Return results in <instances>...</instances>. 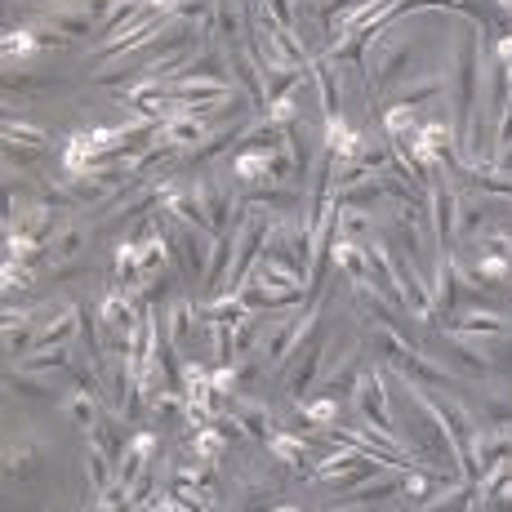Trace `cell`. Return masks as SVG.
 <instances>
[{
    "label": "cell",
    "mask_w": 512,
    "mask_h": 512,
    "mask_svg": "<svg viewBox=\"0 0 512 512\" xmlns=\"http://www.w3.org/2000/svg\"><path fill=\"white\" fill-rule=\"evenodd\" d=\"M468 281L477 285V290H490V285H504L512 277V259H504V254H490V250H477L468 259Z\"/></svg>",
    "instance_id": "8fae6325"
},
{
    "label": "cell",
    "mask_w": 512,
    "mask_h": 512,
    "mask_svg": "<svg viewBox=\"0 0 512 512\" xmlns=\"http://www.w3.org/2000/svg\"><path fill=\"white\" fill-rule=\"evenodd\" d=\"M5 383H9V392H14V397H54V388H49V383L41 379V374H32L27 366H9L5 370Z\"/></svg>",
    "instance_id": "ffe728a7"
},
{
    "label": "cell",
    "mask_w": 512,
    "mask_h": 512,
    "mask_svg": "<svg viewBox=\"0 0 512 512\" xmlns=\"http://www.w3.org/2000/svg\"><path fill=\"white\" fill-rule=\"evenodd\" d=\"M352 410L361 415V423L374 432H383V437H397L401 441V428H397V415H392L388 406V379H383L379 370H366L357 383V392H352Z\"/></svg>",
    "instance_id": "6da1fadb"
},
{
    "label": "cell",
    "mask_w": 512,
    "mask_h": 512,
    "mask_svg": "<svg viewBox=\"0 0 512 512\" xmlns=\"http://www.w3.org/2000/svg\"><path fill=\"white\" fill-rule=\"evenodd\" d=\"M45 27H49V32H58L67 45H72V41H81V36H90L98 23L85 14L81 5H54V9H45Z\"/></svg>",
    "instance_id": "ba28073f"
},
{
    "label": "cell",
    "mask_w": 512,
    "mask_h": 512,
    "mask_svg": "<svg viewBox=\"0 0 512 512\" xmlns=\"http://www.w3.org/2000/svg\"><path fill=\"white\" fill-rule=\"evenodd\" d=\"M45 49L41 32L36 27H14V32H5V45H0V54H5V67H18L23 58H36Z\"/></svg>",
    "instance_id": "2e32d148"
},
{
    "label": "cell",
    "mask_w": 512,
    "mask_h": 512,
    "mask_svg": "<svg viewBox=\"0 0 512 512\" xmlns=\"http://www.w3.org/2000/svg\"><path fill=\"white\" fill-rule=\"evenodd\" d=\"M321 147H326L334 161H361V152L370 147V139L357 130V125H348V116H339V121L321 125Z\"/></svg>",
    "instance_id": "3957f363"
},
{
    "label": "cell",
    "mask_w": 512,
    "mask_h": 512,
    "mask_svg": "<svg viewBox=\"0 0 512 512\" xmlns=\"http://www.w3.org/2000/svg\"><path fill=\"white\" fill-rule=\"evenodd\" d=\"M63 410H67V419L76 423V428L85 432V437H90V432L98 428V419H103V397H98V392H85V388H72L63 397Z\"/></svg>",
    "instance_id": "4fadbf2b"
},
{
    "label": "cell",
    "mask_w": 512,
    "mask_h": 512,
    "mask_svg": "<svg viewBox=\"0 0 512 512\" xmlns=\"http://www.w3.org/2000/svg\"><path fill=\"white\" fill-rule=\"evenodd\" d=\"M446 326L459 330L464 339H508L512 317H504V312H495V308H459Z\"/></svg>",
    "instance_id": "7a4b0ae2"
},
{
    "label": "cell",
    "mask_w": 512,
    "mask_h": 512,
    "mask_svg": "<svg viewBox=\"0 0 512 512\" xmlns=\"http://www.w3.org/2000/svg\"><path fill=\"white\" fill-rule=\"evenodd\" d=\"M263 116H268V121H277L281 130H294V125H299V103H294V94L272 98V103L263 107Z\"/></svg>",
    "instance_id": "603a6c76"
},
{
    "label": "cell",
    "mask_w": 512,
    "mask_h": 512,
    "mask_svg": "<svg viewBox=\"0 0 512 512\" xmlns=\"http://www.w3.org/2000/svg\"><path fill=\"white\" fill-rule=\"evenodd\" d=\"M423 121H428V116H423L419 107H406V103H388V112H379L383 139L388 143H410L423 130Z\"/></svg>",
    "instance_id": "52a82bcc"
},
{
    "label": "cell",
    "mask_w": 512,
    "mask_h": 512,
    "mask_svg": "<svg viewBox=\"0 0 512 512\" xmlns=\"http://www.w3.org/2000/svg\"><path fill=\"white\" fill-rule=\"evenodd\" d=\"M272 156H277V152H241V147H236V156H232V174H236V179H241L245 187L277 183V174H272Z\"/></svg>",
    "instance_id": "5bb4252c"
},
{
    "label": "cell",
    "mask_w": 512,
    "mask_h": 512,
    "mask_svg": "<svg viewBox=\"0 0 512 512\" xmlns=\"http://www.w3.org/2000/svg\"><path fill=\"white\" fill-rule=\"evenodd\" d=\"M223 450H228V432H223V423H210V428H196L192 432V455L205 459V464L219 468Z\"/></svg>",
    "instance_id": "ac0fdd59"
},
{
    "label": "cell",
    "mask_w": 512,
    "mask_h": 512,
    "mask_svg": "<svg viewBox=\"0 0 512 512\" xmlns=\"http://www.w3.org/2000/svg\"><path fill=\"white\" fill-rule=\"evenodd\" d=\"M397 499H401V472H379V477H370L352 495H343V504L370 508V504H397Z\"/></svg>",
    "instance_id": "30bf717a"
},
{
    "label": "cell",
    "mask_w": 512,
    "mask_h": 512,
    "mask_svg": "<svg viewBox=\"0 0 512 512\" xmlns=\"http://www.w3.org/2000/svg\"><path fill=\"white\" fill-rule=\"evenodd\" d=\"M32 281H36L32 268H5V277H0V290H5V299L14 303L18 290H32Z\"/></svg>",
    "instance_id": "d4e9b609"
},
{
    "label": "cell",
    "mask_w": 512,
    "mask_h": 512,
    "mask_svg": "<svg viewBox=\"0 0 512 512\" xmlns=\"http://www.w3.org/2000/svg\"><path fill=\"white\" fill-rule=\"evenodd\" d=\"M339 406H343V401L330 397V392H312V397L299 406V419L312 423L317 432H330L334 423H339Z\"/></svg>",
    "instance_id": "e0dca14e"
},
{
    "label": "cell",
    "mask_w": 512,
    "mask_h": 512,
    "mask_svg": "<svg viewBox=\"0 0 512 512\" xmlns=\"http://www.w3.org/2000/svg\"><path fill=\"white\" fill-rule=\"evenodd\" d=\"M486 201H481L477 192H459V205H455V236L459 241H481L486 236Z\"/></svg>",
    "instance_id": "9c48e42d"
},
{
    "label": "cell",
    "mask_w": 512,
    "mask_h": 512,
    "mask_svg": "<svg viewBox=\"0 0 512 512\" xmlns=\"http://www.w3.org/2000/svg\"><path fill=\"white\" fill-rule=\"evenodd\" d=\"M201 187H205V214H210V236H228V223L241 201H236L232 187L219 179H201Z\"/></svg>",
    "instance_id": "8992f818"
},
{
    "label": "cell",
    "mask_w": 512,
    "mask_h": 512,
    "mask_svg": "<svg viewBox=\"0 0 512 512\" xmlns=\"http://www.w3.org/2000/svg\"><path fill=\"white\" fill-rule=\"evenodd\" d=\"M330 512H361L357 504H339V508H330Z\"/></svg>",
    "instance_id": "f1b7e54d"
},
{
    "label": "cell",
    "mask_w": 512,
    "mask_h": 512,
    "mask_svg": "<svg viewBox=\"0 0 512 512\" xmlns=\"http://www.w3.org/2000/svg\"><path fill=\"white\" fill-rule=\"evenodd\" d=\"M174 486H187L192 495H201L210 508H219L223 490H219V477H214V464H205V459H187V464L174 468Z\"/></svg>",
    "instance_id": "277c9868"
},
{
    "label": "cell",
    "mask_w": 512,
    "mask_h": 512,
    "mask_svg": "<svg viewBox=\"0 0 512 512\" xmlns=\"http://www.w3.org/2000/svg\"><path fill=\"white\" fill-rule=\"evenodd\" d=\"M85 241H90V232H85L81 223L67 219L63 228H58L54 241H49V263H76L81 259V250H85Z\"/></svg>",
    "instance_id": "9a60e30c"
},
{
    "label": "cell",
    "mask_w": 512,
    "mask_h": 512,
    "mask_svg": "<svg viewBox=\"0 0 512 512\" xmlns=\"http://www.w3.org/2000/svg\"><path fill=\"white\" fill-rule=\"evenodd\" d=\"M330 259H334V268L343 272V277H352L357 285H366L370 281V250H366V241H334V250H330Z\"/></svg>",
    "instance_id": "7c38bea8"
},
{
    "label": "cell",
    "mask_w": 512,
    "mask_h": 512,
    "mask_svg": "<svg viewBox=\"0 0 512 512\" xmlns=\"http://www.w3.org/2000/svg\"><path fill=\"white\" fill-rule=\"evenodd\" d=\"M495 14H504V18H512V0H495Z\"/></svg>",
    "instance_id": "4316f807"
},
{
    "label": "cell",
    "mask_w": 512,
    "mask_h": 512,
    "mask_svg": "<svg viewBox=\"0 0 512 512\" xmlns=\"http://www.w3.org/2000/svg\"><path fill=\"white\" fill-rule=\"evenodd\" d=\"M495 63L512 67V32H508V36H499V41H495Z\"/></svg>",
    "instance_id": "484cf974"
},
{
    "label": "cell",
    "mask_w": 512,
    "mask_h": 512,
    "mask_svg": "<svg viewBox=\"0 0 512 512\" xmlns=\"http://www.w3.org/2000/svg\"><path fill=\"white\" fill-rule=\"evenodd\" d=\"M5 143H18V147H36V152H45L49 147V134L36 130V125H23L14 112L5 116Z\"/></svg>",
    "instance_id": "44dd1931"
},
{
    "label": "cell",
    "mask_w": 512,
    "mask_h": 512,
    "mask_svg": "<svg viewBox=\"0 0 512 512\" xmlns=\"http://www.w3.org/2000/svg\"><path fill=\"white\" fill-rule=\"evenodd\" d=\"M437 94H441V81H437V76H428V81H423V85H401L397 103L419 107V103H428V98H437Z\"/></svg>",
    "instance_id": "cb8c5ba5"
},
{
    "label": "cell",
    "mask_w": 512,
    "mask_h": 512,
    "mask_svg": "<svg viewBox=\"0 0 512 512\" xmlns=\"http://www.w3.org/2000/svg\"><path fill=\"white\" fill-rule=\"evenodd\" d=\"M156 139L179 147V152H196V147L210 143V125H205L201 116H170V121H161V134H156Z\"/></svg>",
    "instance_id": "5b68a950"
},
{
    "label": "cell",
    "mask_w": 512,
    "mask_h": 512,
    "mask_svg": "<svg viewBox=\"0 0 512 512\" xmlns=\"http://www.w3.org/2000/svg\"><path fill=\"white\" fill-rule=\"evenodd\" d=\"M201 317L205 321H219V326H236V321L250 317V308H245L241 294H219V299L201 303Z\"/></svg>",
    "instance_id": "d6986e66"
},
{
    "label": "cell",
    "mask_w": 512,
    "mask_h": 512,
    "mask_svg": "<svg viewBox=\"0 0 512 512\" xmlns=\"http://www.w3.org/2000/svg\"><path fill=\"white\" fill-rule=\"evenodd\" d=\"M272 512H303V508H299V504H277Z\"/></svg>",
    "instance_id": "83f0119b"
},
{
    "label": "cell",
    "mask_w": 512,
    "mask_h": 512,
    "mask_svg": "<svg viewBox=\"0 0 512 512\" xmlns=\"http://www.w3.org/2000/svg\"><path fill=\"white\" fill-rule=\"evenodd\" d=\"M370 214L352 210V205H339V236L343 241H370Z\"/></svg>",
    "instance_id": "7402d4cb"
}]
</instances>
